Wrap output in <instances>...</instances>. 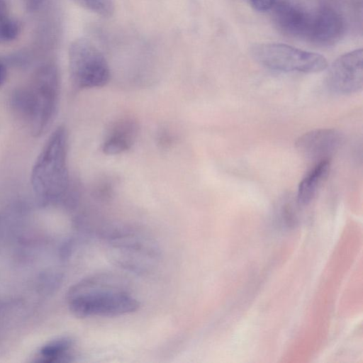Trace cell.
Segmentation results:
<instances>
[{
  "instance_id": "1",
  "label": "cell",
  "mask_w": 363,
  "mask_h": 363,
  "mask_svg": "<svg viewBox=\"0 0 363 363\" xmlns=\"http://www.w3.org/2000/svg\"><path fill=\"white\" fill-rule=\"evenodd\" d=\"M70 311L77 318L116 317L136 311L140 303L118 278L99 274L73 285L67 295Z\"/></svg>"
},
{
  "instance_id": "2",
  "label": "cell",
  "mask_w": 363,
  "mask_h": 363,
  "mask_svg": "<svg viewBox=\"0 0 363 363\" xmlns=\"http://www.w3.org/2000/svg\"><path fill=\"white\" fill-rule=\"evenodd\" d=\"M60 92V77L53 65L40 67L28 89L18 91L13 99L17 111L28 123L34 136L43 134L52 121Z\"/></svg>"
},
{
  "instance_id": "3",
  "label": "cell",
  "mask_w": 363,
  "mask_h": 363,
  "mask_svg": "<svg viewBox=\"0 0 363 363\" xmlns=\"http://www.w3.org/2000/svg\"><path fill=\"white\" fill-rule=\"evenodd\" d=\"M67 133L59 126L50 135L38 156L31 172V185L43 202L57 201L69 184L67 168Z\"/></svg>"
},
{
  "instance_id": "4",
  "label": "cell",
  "mask_w": 363,
  "mask_h": 363,
  "mask_svg": "<svg viewBox=\"0 0 363 363\" xmlns=\"http://www.w3.org/2000/svg\"><path fill=\"white\" fill-rule=\"evenodd\" d=\"M111 259L118 266L137 273L152 270L160 259V250L150 236L137 230H115L108 236Z\"/></svg>"
},
{
  "instance_id": "5",
  "label": "cell",
  "mask_w": 363,
  "mask_h": 363,
  "mask_svg": "<svg viewBox=\"0 0 363 363\" xmlns=\"http://www.w3.org/2000/svg\"><path fill=\"white\" fill-rule=\"evenodd\" d=\"M254 59L276 71L315 73L328 67L324 56L281 43H259L251 48Z\"/></svg>"
},
{
  "instance_id": "6",
  "label": "cell",
  "mask_w": 363,
  "mask_h": 363,
  "mask_svg": "<svg viewBox=\"0 0 363 363\" xmlns=\"http://www.w3.org/2000/svg\"><path fill=\"white\" fill-rule=\"evenodd\" d=\"M69 63L72 82L77 88L101 87L110 79L106 58L87 39L79 38L72 42L69 50Z\"/></svg>"
},
{
  "instance_id": "7",
  "label": "cell",
  "mask_w": 363,
  "mask_h": 363,
  "mask_svg": "<svg viewBox=\"0 0 363 363\" xmlns=\"http://www.w3.org/2000/svg\"><path fill=\"white\" fill-rule=\"evenodd\" d=\"M326 84L339 94L359 92L363 86V52L358 49L340 56L330 67Z\"/></svg>"
},
{
  "instance_id": "8",
  "label": "cell",
  "mask_w": 363,
  "mask_h": 363,
  "mask_svg": "<svg viewBox=\"0 0 363 363\" xmlns=\"http://www.w3.org/2000/svg\"><path fill=\"white\" fill-rule=\"evenodd\" d=\"M342 140V133L336 129H315L301 136L296 147L307 160L318 162L330 160Z\"/></svg>"
},
{
  "instance_id": "9",
  "label": "cell",
  "mask_w": 363,
  "mask_h": 363,
  "mask_svg": "<svg viewBox=\"0 0 363 363\" xmlns=\"http://www.w3.org/2000/svg\"><path fill=\"white\" fill-rule=\"evenodd\" d=\"M344 31L343 21L331 9H322L311 14L306 38L319 45H332L337 41Z\"/></svg>"
},
{
  "instance_id": "10",
  "label": "cell",
  "mask_w": 363,
  "mask_h": 363,
  "mask_svg": "<svg viewBox=\"0 0 363 363\" xmlns=\"http://www.w3.org/2000/svg\"><path fill=\"white\" fill-rule=\"evenodd\" d=\"M273 8L274 20L279 28L294 36L306 37L311 13L286 1L276 2Z\"/></svg>"
},
{
  "instance_id": "11",
  "label": "cell",
  "mask_w": 363,
  "mask_h": 363,
  "mask_svg": "<svg viewBox=\"0 0 363 363\" xmlns=\"http://www.w3.org/2000/svg\"><path fill=\"white\" fill-rule=\"evenodd\" d=\"M138 123L131 118H123L109 128L102 144V150L106 155H118L127 151L134 143L138 135Z\"/></svg>"
},
{
  "instance_id": "12",
  "label": "cell",
  "mask_w": 363,
  "mask_h": 363,
  "mask_svg": "<svg viewBox=\"0 0 363 363\" xmlns=\"http://www.w3.org/2000/svg\"><path fill=\"white\" fill-rule=\"evenodd\" d=\"M330 169V160L316 162L300 182L297 192V203L301 206L309 204L327 179Z\"/></svg>"
},
{
  "instance_id": "13",
  "label": "cell",
  "mask_w": 363,
  "mask_h": 363,
  "mask_svg": "<svg viewBox=\"0 0 363 363\" xmlns=\"http://www.w3.org/2000/svg\"><path fill=\"white\" fill-rule=\"evenodd\" d=\"M73 347V340L67 337H60L43 346L38 354V361L43 362H64L68 358Z\"/></svg>"
},
{
  "instance_id": "14",
  "label": "cell",
  "mask_w": 363,
  "mask_h": 363,
  "mask_svg": "<svg viewBox=\"0 0 363 363\" xmlns=\"http://www.w3.org/2000/svg\"><path fill=\"white\" fill-rule=\"evenodd\" d=\"M79 6L102 17H111L115 11L113 0H72Z\"/></svg>"
},
{
  "instance_id": "15",
  "label": "cell",
  "mask_w": 363,
  "mask_h": 363,
  "mask_svg": "<svg viewBox=\"0 0 363 363\" xmlns=\"http://www.w3.org/2000/svg\"><path fill=\"white\" fill-rule=\"evenodd\" d=\"M21 32L20 23L15 19L0 15V43L15 40Z\"/></svg>"
},
{
  "instance_id": "16",
  "label": "cell",
  "mask_w": 363,
  "mask_h": 363,
  "mask_svg": "<svg viewBox=\"0 0 363 363\" xmlns=\"http://www.w3.org/2000/svg\"><path fill=\"white\" fill-rule=\"evenodd\" d=\"M250 1L255 10L264 12L272 9L277 0H250Z\"/></svg>"
},
{
  "instance_id": "17",
  "label": "cell",
  "mask_w": 363,
  "mask_h": 363,
  "mask_svg": "<svg viewBox=\"0 0 363 363\" xmlns=\"http://www.w3.org/2000/svg\"><path fill=\"white\" fill-rule=\"evenodd\" d=\"M45 0H23L25 6L29 11H35L40 9Z\"/></svg>"
},
{
  "instance_id": "18",
  "label": "cell",
  "mask_w": 363,
  "mask_h": 363,
  "mask_svg": "<svg viewBox=\"0 0 363 363\" xmlns=\"http://www.w3.org/2000/svg\"><path fill=\"white\" fill-rule=\"evenodd\" d=\"M6 78V69L0 61V87L3 85Z\"/></svg>"
}]
</instances>
